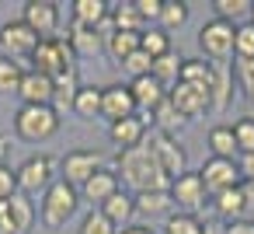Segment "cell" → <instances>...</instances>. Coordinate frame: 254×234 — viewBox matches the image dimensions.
<instances>
[{
	"label": "cell",
	"mask_w": 254,
	"mask_h": 234,
	"mask_svg": "<svg viewBox=\"0 0 254 234\" xmlns=\"http://www.w3.org/2000/svg\"><path fill=\"white\" fill-rule=\"evenodd\" d=\"M119 171L122 178L136 189V192H160V189H171V178L160 171L150 143L143 147H132V150H122L119 154Z\"/></svg>",
	"instance_id": "cell-1"
},
{
	"label": "cell",
	"mask_w": 254,
	"mask_h": 234,
	"mask_svg": "<svg viewBox=\"0 0 254 234\" xmlns=\"http://www.w3.org/2000/svg\"><path fill=\"white\" fill-rule=\"evenodd\" d=\"M14 133L25 143H46L60 133V116L53 105H21L14 116Z\"/></svg>",
	"instance_id": "cell-2"
},
{
	"label": "cell",
	"mask_w": 254,
	"mask_h": 234,
	"mask_svg": "<svg viewBox=\"0 0 254 234\" xmlns=\"http://www.w3.org/2000/svg\"><path fill=\"white\" fill-rule=\"evenodd\" d=\"M77 206H80V192L60 178V182H53V185L42 192L39 217H42V224H46V227H53V231H56V227H63V224L77 213Z\"/></svg>",
	"instance_id": "cell-3"
},
{
	"label": "cell",
	"mask_w": 254,
	"mask_h": 234,
	"mask_svg": "<svg viewBox=\"0 0 254 234\" xmlns=\"http://www.w3.org/2000/svg\"><path fill=\"white\" fill-rule=\"evenodd\" d=\"M32 60V70L35 74H46V77H60V74H66V70H73V49H70V42L66 39H60V35H53V39H39V46H35V53L28 56Z\"/></svg>",
	"instance_id": "cell-4"
},
{
	"label": "cell",
	"mask_w": 254,
	"mask_h": 234,
	"mask_svg": "<svg viewBox=\"0 0 254 234\" xmlns=\"http://www.w3.org/2000/svg\"><path fill=\"white\" fill-rule=\"evenodd\" d=\"M233 28L237 25L219 21V18H212V21H205L198 28V49H202L205 63H219L223 67V63L233 60Z\"/></svg>",
	"instance_id": "cell-5"
},
{
	"label": "cell",
	"mask_w": 254,
	"mask_h": 234,
	"mask_svg": "<svg viewBox=\"0 0 254 234\" xmlns=\"http://www.w3.org/2000/svg\"><path fill=\"white\" fill-rule=\"evenodd\" d=\"M53 171H56V161H53L49 154H32V157H25L21 168L14 171V178H18V192H25V196L46 192V189L56 182Z\"/></svg>",
	"instance_id": "cell-6"
},
{
	"label": "cell",
	"mask_w": 254,
	"mask_h": 234,
	"mask_svg": "<svg viewBox=\"0 0 254 234\" xmlns=\"http://www.w3.org/2000/svg\"><path fill=\"white\" fill-rule=\"evenodd\" d=\"M171 199H174V206H181L185 213H195V210H202L205 206V199H209V189H205V182L198 178V171H185V175H178L174 182H171Z\"/></svg>",
	"instance_id": "cell-7"
},
{
	"label": "cell",
	"mask_w": 254,
	"mask_h": 234,
	"mask_svg": "<svg viewBox=\"0 0 254 234\" xmlns=\"http://www.w3.org/2000/svg\"><path fill=\"white\" fill-rule=\"evenodd\" d=\"M21 21H25L39 39H53L56 28H60V7L53 4V0H25Z\"/></svg>",
	"instance_id": "cell-8"
},
{
	"label": "cell",
	"mask_w": 254,
	"mask_h": 234,
	"mask_svg": "<svg viewBox=\"0 0 254 234\" xmlns=\"http://www.w3.org/2000/svg\"><path fill=\"white\" fill-rule=\"evenodd\" d=\"M150 150H153L160 171H164L171 182H174L178 175H185V147H181L174 136H167V133H153V136H150Z\"/></svg>",
	"instance_id": "cell-9"
},
{
	"label": "cell",
	"mask_w": 254,
	"mask_h": 234,
	"mask_svg": "<svg viewBox=\"0 0 254 234\" xmlns=\"http://www.w3.org/2000/svg\"><path fill=\"white\" fill-rule=\"evenodd\" d=\"M94 171H101V157L94 150H70L63 157V182L73 185L77 192L94 178Z\"/></svg>",
	"instance_id": "cell-10"
},
{
	"label": "cell",
	"mask_w": 254,
	"mask_h": 234,
	"mask_svg": "<svg viewBox=\"0 0 254 234\" xmlns=\"http://www.w3.org/2000/svg\"><path fill=\"white\" fill-rule=\"evenodd\" d=\"M198 178L205 182L209 196H216L223 189H233V185H244L240 171H237V161H226V157H205V164L198 168Z\"/></svg>",
	"instance_id": "cell-11"
},
{
	"label": "cell",
	"mask_w": 254,
	"mask_h": 234,
	"mask_svg": "<svg viewBox=\"0 0 254 234\" xmlns=\"http://www.w3.org/2000/svg\"><path fill=\"white\" fill-rule=\"evenodd\" d=\"M35 46H39V35H35L21 18L0 28V49H4V56H7V60L32 56V53H35Z\"/></svg>",
	"instance_id": "cell-12"
},
{
	"label": "cell",
	"mask_w": 254,
	"mask_h": 234,
	"mask_svg": "<svg viewBox=\"0 0 254 234\" xmlns=\"http://www.w3.org/2000/svg\"><path fill=\"white\" fill-rule=\"evenodd\" d=\"M101 116L108 119V126L119 122V119H129V116H139L129 84H108V88H101Z\"/></svg>",
	"instance_id": "cell-13"
},
{
	"label": "cell",
	"mask_w": 254,
	"mask_h": 234,
	"mask_svg": "<svg viewBox=\"0 0 254 234\" xmlns=\"http://www.w3.org/2000/svg\"><path fill=\"white\" fill-rule=\"evenodd\" d=\"M108 140L122 150H132V147H143L146 143V119L143 116H129V119H119L108 126Z\"/></svg>",
	"instance_id": "cell-14"
},
{
	"label": "cell",
	"mask_w": 254,
	"mask_h": 234,
	"mask_svg": "<svg viewBox=\"0 0 254 234\" xmlns=\"http://www.w3.org/2000/svg\"><path fill=\"white\" fill-rule=\"evenodd\" d=\"M212 81H216V67L212 63H205V60H181L178 84H188V88L209 95V102H212Z\"/></svg>",
	"instance_id": "cell-15"
},
{
	"label": "cell",
	"mask_w": 254,
	"mask_h": 234,
	"mask_svg": "<svg viewBox=\"0 0 254 234\" xmlns=\"http://www.w3.org/2000/svg\"><path fill=\"white\" fill-rule=\"evenodd\" d=\"M167 98H171V105H174L185 119H198V116H205V112L212 109L209 95H202V91H195V88H188V84H174Z\"/></svg>",
	"instance_id": "cell-16"
},
{
	"label": "cell",
	"mask_w": 254,
	"mask_h": 234,
	"mask_svg": "<svg viewBox=\"0 0 254 234\" xmlns=\"http://www.w3.org/2000/svg\"><path fill=\"white\" fill-rule=\"evenodd\" d=\"M18 98H21V105H53V77L35 74V70H25L21 88H18Z\"/></svg>",
	"instance_id": "cell-17"
},
{
	"label": "cell",
	"mask_w": 254,
	"mask_h": 234,
	"mask_svg": "<svg viewBox=\"0 0 254 234\" xmlns=\"http://www.w3.org/2000/svg\"><path fill=\"white\" fill-rule=\"evenodd\" d=\"M129 91H132V98H136V109H143L146 116L167 98V88L157 81V77H150V74H143V77H132L129 81Z\"/></svg>",
	"instance_id": "cell-18"
},
{
	"label": "cell",
	"mask_w": 254,
	"mask_h": 234,
	"mask_svg": "<svg viewBox=\"0 0 254 234\" xmlns=\"http://www.w3.org/2000/svg\"><path fill=\"white\" fill-rule=\"evenodd\" d=\"M216 203V220L223 224H233V220H247V199H244V185H233V189H223L212 196Z\"/></svg>",
	"instance_id": "cell-19"
},
{
	"label": "cell",
	"mask_w": 254,
	"mask_h": 234,
	"mask_svg": "<svg viewBox=\"0 0 254 234\" xmlns=\"http://www.w3.org/2000/svg\"><path fill=\"white\" fill-rule=\"evenodd\" d=\"M132 203H136V217H146V220H153V217H164L167 220L178 210L167 189H160V192H136Z\"/></svg>",
	"instance_id": "cell-20"
},
{
	"label": "cell",
	"mask_w": 254,
	"mask_h": 234,
	"mask_svg": "<svg viewBox=\"0 0 254 234\" xmlns=\"http://www.w3.org/2000/svg\"><path fill=\"white\" fill-rule=\"evenodd\" d=\"M119 192V175L112 171V168H101V171H94V178L80 189V196L91 203V206H101V203H108L112 196Z\"/></svg>",
	"instance_id": "cell-21"
},
{
	"label": "cell",
	"mask_w": 254,
	"mask_h": 234,
	"mask_svg": "<svg viewBox=\"0 0 254 234\" xmlns=\"http://www.w3.org/2000/svg\"><path fill=\"white\" fill-rule=\"evenodd\" d=\"M4 213H7V220H11V231H14V234H28L32 224H35V203H32V196H25V192L11 196V199L4 203Z\"/></svg>",
	"instance_id": "cell-22"
},
{
	"label": "cell",
	"mask_w": 254,
	"mask_h": 234,
	"mask_svg": "<svg viewBox=\"0 0 254 234\" xmlns=\"http://www.w3.org/2000/svg\"><path fill=\"white\" fill-rule=\"evenodd\" d=\"M66 42H70L73 56H80V60H94V56L105 49V42H101V35H98L94 28H84V25H73V21H70Z\"/></svg>",
	"instance_id": "cell-23"
},
{
	"label": "cell",
	"mask_w": 254,
	"mask_h": 234,
	"mask_svg": "<svg viewBox=\"0 0 254 234\" xmlns=\"http://www.w3.org/2000/svg\"><path fill=\"white\" fill-rule=\"evenodd\" d=\"M77 91H80V70L77 67L66 70V74H60V77H53V109H56V116L66 112V109H73Z\"/></svg>",
	"instance_id": "cell-24"
},
{
	"label": "cell",
	"mask_w": 254,
	"mask_h": 234,
	"mask_svg": "<svg viewBox=\"0 0 254 234\" xmlns=\"http://www.w3.org/2000/svg\"><path fill=\"white\" fill-rule=\"evenodd\" d=\"M98 210H101V213L115 224V231L129 227V224H132V217H136V203H132V196H129V192H122V189H119L108 203H101Z\"/></svg>",
	"instance_id": "cell-25"
},
{
	"label": "cell",
	"mask_w": 254,
	"mask_h": 234,
	"mask_svg": "<svg viewBox=\"0 0 254 234\" xmlns=\"http://www.w3.org/2000/svg\"><path fill=\"white\" fill-rule=\"evenodd\" d=\"M70 11H73V25H84V28H98L108 18L105 0H73Z\"/></svg>",
	"instance_id": "cell-26"
},
{
	"label": "cell",
	"mask_w": 254,
	"mask_h": 234,
	"mask_svg": "<svg viewBox=\"0 0 254 234\" xmlns=\"http://www.w3.org/2000/svg\"><path fill=\"white\" fill-rule=\"evenodd\" d=\"M212 11H216L219 21L244 25V21H251V14H254V0H212Z\"/></svg>",
	"instance_id": "cell-27"
},
{
	"label": "cell",
	"mask_w": 254,
	"mask_h": 234,
	"mask_svg": "<svg viewBox=\"0 0 254 234\" xmlns=\"http://www.w3.org/2000/svg\"><path fill=\"white\" fill-rule=\"evenodd\" d=\"M139 49L150 56V60H160V56H167V53H174V46H171V35L157 25V28H143L139 32Z\"/></svg>",
	"instance_id": "cell-28"
},
{
	"label": "cell",
	"mask_w": 254,
	"mask_h": 234,
	"mask_svg": "<svg viewBox=\"0 0 254 234\" xmlns=\"http://www.w3.org/2000/svg\"><path fill=\"white\" fill-rule=\"evenodd\" d=\"M150 119H153V126H157V133H167V136H174V129H181L188 119L171 105V98H164L153 112H150Z\"/></svg>",
	"instance_id": "cell-29"
},
{
	"label": "cell",
	"mask_w": 254,
	"mask_h": 234,
	"mask_svg": "<svg viewBox=\"0 0 254 234\" xmlns=\"http://www.w3.org/2000/svg\"><path fill=\"white\" fill-rule=\"evenodd\" d=\"M205 140H209V150H212V157H226V161H233V154H240V150H237L233 126H212Z\"/></svg>",
	"instance_id": "cell-30"
},
{
	"label": "cell",
	"mask_w": 254,
	"mask_h": 234,
	"mask_svg": "<svg viewBox=\"0 0 254 234\" xmlns=\"http://www.w3.org/2000/svg\"><path fill=\"white\" fill-rule=\"evenodd\" d=\"M70 112H77L80 119H94V116H101V88H94V84H80V91H77Z\"/></svg>",
	"instance_id": "cell-31"
},
{
	"label": "cell",
	"mask_w": 254,
	"mask_h": 234,
	"mask_svg": "<svg viewBox=\"0 0 254 234\" xmlns=\"http://www.w3.org/2000/svg\"><path fill=\"white\" fill-rule=\"evenodd\" d=\"M105 49H108V56H112L115 63H126V60L139 49V32H115V35L105 42Z\"/></svg>",
	"instance_id": "cell-32"
},
{
	"label": "cell",
	"mask_w": 254,
	"mask_h": 234,
	"mask_svg": "<svg viewBox=\"0 0 254 234\" xmlns=\"http://www.w3.org/2000/svg\"><path fill=\"white\" fill-rule=\"evenodd\" d=\"M21 77H25V70H21V63H18V60L0 56V95H18Z\"/></svg>",
	"instance_id": "cell-33"
},
{
	"label": "cell",
	"mask_w": 254,
	"mask_h": 234,
	"mask_svg": "<svg viewBox=\"0 0 254 234\" xmlns=\"http://www.w3.org/2000/svg\"><path fill=\"white\" fill-rule=\"evenodd\" d=\"M108 14H112L115 32H143V21L132 4H115V7H108Z\"/></svg>",
	"instance_id": "cell-34"
},
{
	"label": "cell",
	"mask_w": 254,
	"mask_h": 234,
	"mask_svg": "<svg viewBox=\"0 0 254 234\" xmlns=\"http://www.w3.org/2000/svg\"><path fill=\"white\" fill-rule=\"evenodd\" d=\"M178 70H181V56H178V53H167V56L153 60L150 77H157V81L167 88V84H178Z\"/></svg>",
	"instance_id": "cell-35"
},
{
	"label": "cell",
	"mask_w": 254,
	"mask_h": 234,
	"mask_svg": "<svg viewBox=\"0 0 254 234\" xmlns=\"http://www.w3.org/2000/svg\"><path fill=\"white\" fill-rule=\"evenodd\" d=\"M233 60H254V21L233 28Z\"/></svg>",
	"instance_id": "cell-36"
},
{
	"label": "cell",
	"mask_w": 254,
	"mask_h": 234,
	"mask_svg": "<svg viewBox=\"0 0 254 234\" xmlns=\"http://www.w3.org/2000/svg\"><path fill=\"white\" fill-rule=\"evenodd\" d=\"M188 21V4L185 0H164V7H160V28L171 35V28H181Z\"/></svg>",
	"instance_id": "cell-37"
},
{
	"label": "cell",
	"mask_w": 254,
	"mask_h": 234,
	"mask_svg": "<svg viewBox=\"0 0 254 234\" xmlns=\"http://www.w3.org/2000/svg\"><path fill=\"white\" fill-rule=\"evenodd\" d=\"M164 234H202V220L195 213H171L164 220Z\"/></svg>",
	"instance_id": "cell-38"
},
{
	"label": "cell",
	"mask_w": 254,
	"mask_h": 234,
	"mask_svg": "<svg viewBox=\"0 0 254 234\" xmlns=\"http://www.w3.org/2000/svg\"><path fill=\"white\" fill-rule=\"evenodd\" d=\"M77 234H119V231H115V224H112L101 210H91V213H84Z\"/></svg>",
	"instance_id": "cell-39"
},
{
	"label": "cell",
	"mask_w": 254,
	"mask_h": 234,
	"mask_svg": "<svg viewBox=\"0 0 254 234\" xmlns=\"http://www.w3.org/2000/svg\"><path fill=\"white\" fill-rule=\"evenodd\" d=\"M230 105V70L226 67H216V81H212V109L223 112Z\"/></svg>",
	"instance_id": "cell-40"
},
{
	"label": "cell",
	"mask_w": 254,
	"mask_h": 234,
	"mask_svg": "<svg viewBox=\"0 0 254 234\" xmlns=\"http://www.w3.org/2000/svg\"><path fill=\"white\" fill-rule=\"evenodd\" d=\"M233 136H237V150L240 154H254V116H244L233 122Z\"/></svg>",
	"instance_id": "cell-41"
},
{
	"label": "cell",
	"mask_w": 254,
	"mask_h": 234,
	"mask_svg": "<svg viewBox=\"0 0 254 234\" xmlns=\"http://www.w3.org/2000/svg\"><path fill=\"white\" fill-rule=\"evenodd\" d=\"M237 81H240V91L254 102V60H237Z\"/></svg>",
	"instance_id": "cell-42"
},
{
	"label": "cell",
	"mask_w": 254,
	"mask_h": 234,
	"mask_svg": "<svg viewBox=\"0 0 254 234\" xmlns=\"http://www.w3.org/2000/svg\"><path fill=\"white\" fill-rule=\"evenodd\" d=\"M132 7L139 14V21H160V7H164V0H132Z\"/></svg>",
	"instance_id": "cell-43"
},
{
	"label": "cell",
	"mask_w": 254,
	"mask_h": 234,
	"mask_svg": "<svg viewBox=\"0 0 254 234\" xmlns=\"http://www.w3.org/2000/svg\"><path fill=\"white\" fill-rule=\"evenodd\" d=\"M150 67H153V60H150L143 49H136V53H132L126 63H122V70H129L132 77H143V74H150Z\"/></svg>",
	"instance_id": "cell-44"
},
{
	"label": "cell",
	"mask_w": 254,
	"mask_h": 234,
	"mask_svg": "<svg viewBox=\"0 0 254 234\" xmlns=\"http://www.w3.org/2000/svg\"><path fill=\"white\" fill-rule=\"evenodd\" d=\"M11 196H18V178L7 164H0V203H7Z\"/></svg>",
	"instance_id": "cell-45"
},
{
	"label": "cell",
	"mask_w": 254,
	"mask_h": 234,
	"mask_svg": "<svg viewBox=\"0 0 254 234\" xmlns=\"http://www.w3.org/2000/svg\"><path fill=\"white\" fill-rule=\"evenodd\" d=\"M237 171H240V182L244 185H254V154H240Z\"/></svg>",
	"instance_id": "cell-46"
},
{
	"label": "cell",
	"mask_w": 254,
	"mask_h": 234,
	"mask_svg": "<svg viewBox=\"0 0 254 234\" xmlns=\"http://www.w3.org/2000/svg\"><path fill=\"white\" fill-rule=\"evenodd\" d=\"M226 234H254V220H233L226 224Z\"/></svg>",
	"instance_id": "cell-47"
},
{
	"label": "cell",
	"mask_w": 254,
	"mask_h": 234,
	"mask_svg": "<svg viewBox=\"0 0 254 234\" xmlns=\"http://www.w3.org/2000/svg\"><path fill=\"white\" fill-rule=\"evenodd\" d=\"M202 234H226V224L223 220H205L202 224Z\"/></svg>",
	"instance_id": "cell-48"
},
{
	"label": "cell",
	"mask_w": 254,
	"mask_h": 234,
	"mask_svg": "<svg viewBox=\"0 0 254 234\" xmlns=\"http://www.w3.org/2000/svg\"><path fill=\"white\" fill-rule=\"evenodd\" d=\"M119 234H157L150 224H129V227H122Z\"/></svg>",
	"instance_id": "cell-49"
},
{
	"label": "cell",
	"mask_w": 254,
	"mask_h": 234,
	"mask_svg": "<svg viewBox=\"0 0 254 234\" xmlns=\"http://www.w3.org/2000/svg\"><path fill=\"white\" fill-rule=\"evenodd\" d=\"M244 199H247V220H254V185H244Z\"/></svg>",
	"instance_id": "cell-50"
},
{
	"label": "cell",
	"mask_w": 254,
	"mask_h": 234,
	"mask_svg": "<svg viewBox=\"0 0 254 234\" xmlns=\"http://www.w3.org/2000/svg\"><path fill=\"white\" fill-rule=\"evenodd\" d=\"M251 21H254V14H251Z\"/></svg>",
	"instance_id": "cell-51"
}]
</instances>
